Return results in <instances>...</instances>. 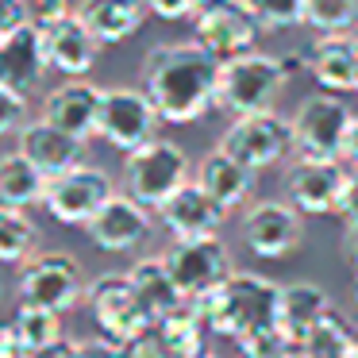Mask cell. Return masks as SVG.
<instances>
[{"label":"cell","mask_w":358,"mask_h":358,"mask_svg":"<svg viewBox=\"0 0 358 358\" xmlns=\"http://www.w3.org/2000/svg\"><path fill=\"white\" fill-rule=\"evenodd\" d=\"M85 273L81 262L66 250H39L31 262L20 270V301L39 304V308L70 312L78 301H85Z\"/></svg>","instance_id":"cell-8"},{"label":"cell","mask_w":358,"mask_h":358,"mask_svg":"<svg viewBox=\"0 0 358 358\" xmlns=\"http://www.w3.org/2000/svg\"><path fill=\"white\" fill-rule=\"evenodd\" d=\"M158 216H162V227L173 239H208V235H220L227 212L220 208L208 196V189L193 178L158 208Z\"/></svg>","instance_id":"cell-18"},{"label":"cell","mask_w":358,"mask_h":358,"mask_svg":"<svg viewBox=\"0 0 358 358\" xmlns=\"http://www.w3.org/2000/svg\"><path fill=\"white\" fill-rule=\"evenodd\" d=\"M304 24L320 35L350 31L358 24V0H304Z\"/></svg>","instance_id":"cell-30"},{"label":"cell","mask_w":358,"mask_h":358,"mask_svg":"<svg viewBox=\"0 0 358 358\" xmlns=\"http://www.w3.org/2000/svg\"><path fill=\"white\" fill-rule=\"evenodd\" d=\"M355 112L339 93H312L293 112V147L308 158H343Z\"/></svg>","instance_id":"cell-6"},{"label":"cell","mask_w":358,"mask_h":358,"mask_svg":"<svg viewBox=\"0 0 358 358\" xmlns=\"http://www.w3.org/2000/svg\"><path fill=\"white\" fill-rule=\"evenodd\" d=\"M331 312V296L324 293L312 281H293V285H281V301H278V331L281 339L304 347L316 324Z\"/></svg>","instance_id":"cell-23"},{"label":"cell","mask_w":358,"mask_h":358,"mask_svg":"<svg viewBox=\"0 0 358 358\" xmlns=\"http://www.w3.org/2000/svg\"><path fill=\"white\" fill-rule=\"evenodd\" d=\"M278 301H281V285L258 278V273H231L224 285L196 296L193 304L212 331L227 335L243 347L250 339L278 331Z\"/></svg>","instance_id":"cell-2"},{"label":"cell","mask_w":358,"mask_h":358,"mask_svg":"<svg viewBox=\"0 0 358 358\" xmlns=\"http://www.w3.org/2000/svg\"><path fill=\"white\" fill-rule=\"evenodd\" d=\"M47 173L31 162L27 155H0V204H12V208H31L43 204L47 196Z\"/></svg>","instance_id":"cell-26"},{"label":"cell","mask_w":358,"mask_h":358,"mask_svg":"<svg viewBox=\"0 0 358 358\" xmlns=\"http://www.w3.org/2000/svg\"><path fill=\"white\" fill-rule=\"evenodd\" d=\"M27 124V93L0 85V135H16Z\"/></svg>","instance_id":"cell-32"},{"label":"cell","mask_w":358,"mask_h":358,"mask_svg":"<svg viewBox=\"0 0 358 358\" xmlns=\"http://www.w3.org/2000/svg\"><path fill=\"white\" fill-rule=\"evenodd\" d=\"M73 358H120V343L108 335L96 339H73Z\"/></svg>","instance_id":"cell-37"},{"label":"cell","mask_w":358,"mask_h":358,"mask_svg":"<svg viewBox=\"0 0 358 358\" xmlns=\"http://www.w3.org/2000/svg\"><path fill=\"white\" fill-rule=\"evenodd\" d=\"M355 93H358V70H355Z\"/></svg>","instance_id":"cell-46"},{"label":"cell","mask_w":358,"mask_h":358,"mask_svg":"<svg viewBox=\"0 0 358 358\" xmlns=\"http://www.w3.org/2000/svg\"><path fill=\"white\" fill-rule=\"evenodd\" d=\"M27 8H31V24H39V27H55L78 12L73 0H27Z\"/></svg>","instance_id":"cell-34"},{"label":"cell","mask_w":358,"mask_h":358,"mask_svg":"<svg viewBox=\"0 0 358 358\" xmlns=\"http://www.w3.org/2000/svg\"><path fill=\"white\" fill-rule=\"evenodd\" d=\"M162 258L170 266V273L185 301H196V296L212 293V289L224 285L235 273L231 250L220 243V235H208V239H173V247Z\"/></svg>","instance_id":"cell-13"},{"label":"cell","mask_w":358,"mask_h":358,"mask_svg":"<svg viewBox=\"0 0 358 358\" xmlns=\"http://www.w3.org/2000/svg\"><path fill=\"white\" fill-rule=\"evenodd\" d=\"M78 16L89 24V31L104 43V47H120L127 43L147 20V4L143 0H81Z\"/></svg>","instance_id":"cell-24"},{"label":"cell","mask_w":358,"mask_h":358,"mask_svg":"<svg viewBox=\"0 0 358 358\" xmlns=\"http://www.w3.org/2000/svg\"><path fill=\"white\" fill-rule=\"evenodd\" d=\"M43 250V235L27 208L0 204V266H27Z\"/></svg>","instance_id":"cell-27"},{"label":"cell","mask_w":358,"mask_h":358,"mask_svg":"<svg viewBox=\"0 0 358 358\" xmlns=\"http://www.w3.org/2000/svg\"><path fill=\"white\" fill-rule=\"evenodd\" d=\"M350 296H355V304H358V270H355V285H350Z\"/></svg>","instance_id":"cell-43"},{"label":"cell","mask_w":358,"mask_h":358,"mask_svg":"<svg viewBox=\"0 0 358 358\" xmlns=\"http://www.w3.org/2000/svg\"><path fill=\"white\" fill-rule=\"evenodd\" d=\"M162 112L155 108L147 89H135V85H112L104 89V101H101V139L108 147L131 150L147 147V143L158 139V127H162Z\"/></svg>","instance_id":"cell-5"},{"label":"cell","mask_w":358,"mask_h":358,"mask_svg":"<svg viewBox=\"0 0 358 358\" xmlns=\"http://www.w3.org/2000/svg\"><path fill=\"white\" fill-rule=\"evenodd\" d=\"M289 81H293V73L281 55L247 50L239 58H227V62H220V108L231 116L270 112Z\"/></svg>","instance_id":"cell-3"},{"label":"cell","mask_w":358,"mask_h":358,"mask_svg":"<svg viewBox=\"0 0 358 358\" xmlns=\"http://www.w3.org/2000/svg\"><path fill=\"white\" fill-rule=\"evenodd\" d=\"M220 150L239 158L255 173L278 166L293 147V120H281L278 112H250V116H235L227 131L220 135Z\"/></svg>","instance_id":"cell-9"},{"label":"cell","mask_w":358,"mask_h":358,"mask_svg":"<svg viewBox=\"0 0 358 358\" xmlns=\"http://www.w3.org/2000/svg\"><path fill=\"white\" fill-rule=\"evenodd\" d=\"M27 20H31L27 0H0V35L20 27V24H27Z\"/></svg>","instance_id":"cell-38"},{"label":"cell","mask_w":358,"mask_h":358,"mask_svg":"<svg viewBox=\"0 0 358 358\" xmlns=\"http://www.w3.org/2000/svg\"><path fill=\"white\" fill-rule=\"evenodd\" d=\"M120 358H170V350H166L158 327H147V331H139L135 339L120 343Z\"/></svg>","instance_id":"cell-33"},{"label":"cell","mask_w":358,"mask_h":358,"mask_svg":"<svg viewBox=\"0 0 358 358\" xmlns=\"http://www.w3.org/2000/svg\"><path fill=\"white\" fill-rule=\"evenodd\" d=\"M35 358H73V339H58L50 347L35 350Z\"/></svg>","instance_id":"cell-41"},{"label":"cell","mask_w":358,"mask_h":358,"mask_svg":"<svg viewBox=\"0 0 358 358\" xmlns=\"http://www.w3.org/2000/svg\"><path fill=\"white\" fill-rule=\"evenodd\" d=\"M143 89L166 124H193L220 108V58L196 39L162 43L143 62Z\"/></svg>","instance_id":"cell-1"},{"label":"cell","mask_w":358,"mask_h":358,"mask_svg":"<svg viewBox=\"0 0 358 358\" xmlns=\"http://www.w3.org/2000/svg\"><path fill=\"white\" fill-rule=\"evenodd\" d=\"M247 4L266 31H285V27L304 24V0H247Z\"/></svg>","instance_id":"cell-31"},{"label":"cell","mask_w":358,"mask_h":358,"mask_svg":"<svg viewBox=\"0 0 358 358\" xmlns=\"http://www.w3.org/2000/svg\"><path fill=\"white\" fill-rule=\"evenodd\" d=\"M16 150L31 158L47 178H55V173H66L73 166H81L85 143L73 139L70 131H62L58 124H50L47 116H39V120H27L16 131Z\"/></svg>","instance_id":"cell-19"},{"label":"cell","mask_w":358,"mask_h":358,"mask_svg":"<svg viewBox=\"0 0 358 358\" xmlns=\"http://www.w3.org/2000/svg\"><path fill=\"white\" fill-rule=\"evenodd\" d=\"M127 278H131L135 296H139V304L147 308L150 324H162L170 312H178L181 304H185V296H181L166 258H139V262L127 270Z\"/></svg>","instance_id":"cell-25"},{"label":"cell","mask_w":358,"mask_h":358,"mask_svg":"<svg viewBox=\"0 0 358 358\" xmlns=\"http://www.w3.org/2000/svg\"><path fill=\"white\" fill-rule=\"evenodd\" d=\"M50 70L47 31L39 24H20L0 35V85H12L20 93H35Z\"/></svg>","instance_id":"cell-15"},{"label":"cell","mask_w":358,"mask_h":358,"mask_svg":"<svg viewBox=\"0 0 358 358\" xmlns=\"http://www.w3.org/2000/svg\"><path fill=\"white\" fill-rule=\"evenodd\" d=\"M0 301H4V273H0Z\"/></svg>","instance_id":"cell-45"},{"label":"cell","mask_w":358,"mask_h":358,"mask_svg":"<svg viewBox=\"0 0 358 358\" xmlns=\"http://www.w3.org/2000/svg\"><path fill=\"white\" fill-rule=\"evenodd\" d=\"M101 101L104 89H96L85 78H66L43 104V116L50 124H58L62 131H70L73 139L89 143L93 135H101Z\"/></svg>","instance_id":"cell-17"},{"label":"cell","mask_w":358,"mask_h":358,"mask_svg":"<svg viewBox=\"0 0 358 358\" xmlns=\"http://www.w3.org/2000/svg\"><path fill=\"white\" fill-rule=\"evenodd\" d=\"M185 181H193V162L185 147L173 139H155L147 147L124 155V193L147 208H162Z\"/></svg>","instance_id":"cell-4"},{"label":"cell","mask_w":358,"mask_h":358,"mask_svg":"<svg viewBox=\"0 0 358 358\" xmlns=\"http://www.w3.org/2000/svg\"><path fill=\"white\" fill-rule=\"evenodd\" d=\"M12 324H16L20 335L31 343V350H43V347L62 339V312H55V308H39V304L20 301V312H16Z\"/></svg>","instance_id":"cell-29"},{"label":"cell","mask_w":358,"mask_h":358,"mask_svg":"<svg viewBox=\"0 0 358 358\" xmlns=\"http://www.w3.org/2000/svg\"><path fill=\"white\" fill-rule=\"evenodd\" d=\"M150 212L155 208H147L143 201H135V196H127V193H116L85 224V231L101 250L120 255V250L143 247V243L150 239V231H155V216H150Z\"/></svg>","instance_id":"cell-16"},{"label":"cell","mask_w":358,"mask_h":358,"mask_svg":"<svg viewBox=\"0 0 358 358\" xmlns=\"http://www.w3.org/2000/svg\"><path fill=\"white\" fill-rule=\"evenodd\" d=\"M350 358H358V335H355V347H350Z\"/></svg>","instance_id":"cell-44"},{"label":"cell","mask_w":358,"mask_h":358,"mask_svg":"<svg viewBox=\"0 0 358 358\" xmlns=\"http://www.w3.org/2000/svg\"><path fill=\"white\" fill-rule=\"evenodd\" d=\"M335 216H343L347 224H358V170H350L347 189H343V201H339V212H335Z\"/></svg>","instance_id":"cell-39"},{"label":"cell","mask_w":358,"mask_h":358,"mask_svg":"<svg viewBox=\"0 0 358 358\" xmlns=\"http://www.w3.org/2000/svg\"><path fill=\"white\" fill-rule=\"evenodd\" d=\"M308 73L327 93H355V70H358V35L335 31L320 35L308 47Z\"/></svg>","instance_id":"cell-21"},{"label":"cell","mask_w":358,"mask_h":358,"mask_svg":"<svg viewBox=\"0 0 358 358\" xmlns=\"http://www.w3.org/2000/svg\"><path fill=\"white\" fill-rule=\"evenodd\" d=\"M201 358H220V355H201Z\"/></svg>","instance_id":"cell-47"},{"label":"cell","mask_w":358,"mask_h":358,"mask_svg":"<svg viewBox=\"0 0 358 358\" xmlns=\"http://www.w3.org/2000/svg\"><path fill=\"white\" fill-rule=\"evenodd\" d=\"M343 162H350V170H358V116H355V124H350L347 147H343Z\"/></svg>","instance_id":"cell-42"},{"label":"cell","mask_w":358,"mask_h":358,"mask_svg":"<svg viewBox=\"0 0 358 358\" xmlns=\"http://www.w3.org/2000/svg\"><path fill=\"white\" fill-rule=\"evenodd\" d=\"M155 327H158V335H162L170 358H201V355H208V350H204V335H208L212 327L204 324V316L196 312L193 301H185L178 312H170V316H166L162 324H155Z\"/></svg>","instance_id":"cell-28"},{"label":"cell","mask_w":358,"mask_h":358,"mask_svg":"<svg viewBox=\"0 0 358 358\" xmlns=\"http://www.w3.org/2000/svg\"><path fill=\"white\" fill-rule=\"evenodd\" d=\"M350 170L343 158H308L301 155L285 170V196L304 216H335L347 189Z\"/></svg>","instance_id":"cell-14"},{"label":"cell","mask_w":358,"mask_h":358,"mask_svg":"<svg viewBox=\"0 0 358 358\" xmlns=\"http://www.w3.org/2000/svg\"><path fill=\"white\" fill-rule=\"evenodd\" d=\"M116 196V185L112 178L101 170V166H73L66 173H55L47 181V196H43V208L66 227H85L104 204Z\"/></svg>","instance_id":"cell-10"},{"label":"cell","mask_w":358,"mask_h":358,"mask_svg":"<svg viewBox=\"0 0 358 358\" xmlns=\"http://www.w3.org/2000/svg\"><path fill=\"white\" fill-rule=\"evenodd\" d=\"M343 258L358 270V224H347V231H343Z\"/></svg>","instance_id":"cell-40"},{"label":"cell","mask_w":358,"mask_h":358,"mask_svg":"<svg viewBox=\"0 0 358 358\" xmlns=\"http://www.w3.org/2000/svg\"><path fill=\"white\" fill-rule=\"evenodd\" d=\"M189 20H193L196 43L208 55H216L220 62L255 50L258 35H266V27L258 24L247 0H201Z\"/></svg>","instance_id":"cell-7"},{"label":"cell","mask_w":358,"mask_h":358,"mask_svg":"<svg viewBox=\"0 0 358 358\" xmlns=\"http://www.w3.org/2000/svg\"><path fill=\"white\" fill-rule=\"evenodd\" d=\"M196 181L208 189V196L220 204L224 212H239L250 204L255 193V170L243 166L239 158H231L227 150H212L201 166H196Z\"/></svg>","instance_id":"cell-22"},{"label":"cell","mask_w":358,"mask_h":358,"mask_svg":"<svg viewBox=\"0 0 358 358\" xmlns=\"http://www.w3.org/2000/svg\"><path fill=\"white\" fill-rule=\"evenodd\" d=\"M47 31V55H50V70H58L62 78H89L96 66L104 43L89 31V24L73 12L62 24L43 27Z\"/></svg>","instance_id":"cell-20"},{"label":"cell","mask_w":358,"mask_h":358,"mask_svg":"<svg viewBox=\"0 0 358 358\" xmlns=\"http://www.w3.org/2000/svg\"><path fill=\"white\" fill-rule=\"evenodd\" d=\"M0 358H35L31 343L20 335L16 324H0Z\"/></svg>","instance_id":"cell-35"},{"label":"cell","mask_w":358,"mask_h":358,"mask_svg":"<svg viewBox=\"0 0 358 358\" xmlns=\"http://www.w3.org/2000/svg\"><path fill=\"white\" fill-rule=\"evenodd\" d=\"M143 4H147V12L158 20H189L201 0H143Z\"/></svg>","instance_id":"cell-36"},{"label":"cell","mask_w":358,"mask_h":358,"mask_svg":"<svg viewBox=\"0 0 358 358\" xmlns=\"http://www.w3.org/2000/svg\"><path fill=\"white\" fill-rule=\"evenodd\" d=\"M239 235H243V247L255 258L278 262V258H289L304 243V212L293 208L289 201H255L243 212Z\"/></svg>","instance_id":"cell-11"},{"label":"cell","mask_w":358,"mask_h":358,"mask_svg":"<svg viewBox=\"0 0 358 358\" xmlns=\"http://www.w3.org/2000/svg\"><path fill=\"white\" fill-rule=\"evenodd\" d=\"M85 308L93 316V324L101 327V335H108L116 343H127L139 331L155 327L147 308L135 296V285L127 273H101V278H93L85 289Z\"/></svg>","instance_id":"cell-12"}]
</instances>
